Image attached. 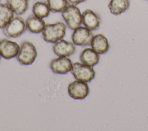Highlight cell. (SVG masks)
I'll list each match as a JSON object with an SVG mask.
<instances>
[{"label": "cell", "instance_id": "17", "mask_svg": "<svg viewBox=\"0 0 148 131\" xmlns=\"http://www.w3.org/2000/svg\"><path fill=\"white\" fill-rule=\"evenodd\" d=\"M14 17V13L7 3H0V28H3Z\"/></svg>", "mask_w": 148, "mask_h": 131}, {"label": "cell", "instance_id": "6", "mask_svg": "<svg viewBox=\"0 0 148 131\" xmlns=\"http://www.w3.org/2000/svg\"><path fill=\"white\" fill-rule=\"evenodd\" d=\"M93 36L91 31L80 25L73 30L71 38L75 45L86 46L91 44Z\"/></svg>", "mask_w": 148, "mask_h": 131}, {"label": "cell", "instance_id": "3", "mask_svg": "<svg viewBox=\"0 0 148 131\" xmlns=\"http://www.w3.org/2000/svg\"><path fill=\"white\" fill-rule=\"evenodd\" d=\"M61 16L66 25L72 30L80 27L82 24V13L76 6L68 5L61 12Z\"/></svg>", "mask_w": 148, "mask_h": 131}, {"label": "cell", "instance_id": "12", "mask_svg": "<svg viewBox=\"0 0 148 131\" xmlns=\"http://www.w3.org/2000/svg\"><path fill=\"white\" fill-rule=\"evenodd\" d=\"M91 48L99 54L106 53L109 48L108 39L102 34L94 35L91 42Z\"/></svg>", "mask_w": 148, "mask_h": 131}, {"label": "cell", "instance_id": "4", "mask_svg": "<svg viewBox=\"0 0 148 131\" xmlns=\"http://www.w3.org/2000/svg\"><path fill=\"white\" fill-rule=\"evenodd\" d=\"M37 51L35 46L28 41H24L20 46L17 59L23 65H31L35 60Z\"/></svg>", "mask_w": 148, "mask_h": 131}, {"label": "cell", "instance_id": "10", "mask_svg": "<svg viewBox=\"0 0 148 131\" xmlns=\"http://www.w3.org/2000/svg\"><path fill=\"white\" fill-rule=\"evenodd\" d=\"M54 53L58 57H68L76 51L75 44L63 39L54 43L53 46Z\"/></svg>", "mask_w": 148, "mask_h": 131}, {"label": "cell", "instance_id": "9", "mask_svg": "<svg viewBox=\"0 0 148 131\" xmlns=\"http://www.w3.org/2000/svg\"><path fill=\"white\" fill-rule=\"evenodd\" d=\"M72 61L68 57H58L53 59L50 63V68L56 74H64L71 72Z\"/></svg>", "mask_w": 148, "mask_h": 131}, {"label": "cell", "instance_id": "18", "mask_svg": "<svg viewBox=\"0 0 148 131\" xmlns=\"http://www.w3.org/2000/svg\"><path fill=\"white\" fill-rule=\"evenodd\" d=\"M32 12L35 16L44 18L49 16L50 10L46 2L38 1L34 3L32 8Z\"/></svg>", "mask_w": 148, "mask_h": 131}, {"label": "cell", "instance_id": "14", "mask_svg": "<svg viewBox=\"0 0 148 131\" xmlns=\"http://www.w3.org/2000/svg\"><path fill=\"white\" fill-rule=\"evenodd\" d=\"M80 60L82 63L93 67L98 63L99 54L92 48H86L80 53Z\"/></svg>", "mask_w": 148, "mask_h": 131}, {"label": "cell", "instance_id": "5", "mask_svg": "<svg viewBox=\"0 0 148 131\" xmlns=\"http://www.w3.org/2000/svg\"><path fill=\"white\" fill-rule=\"evenodd\" d=\"M71 72L76 80L86 83L90 82L95 75L92 67L77 62L72 63Z\"/></svg>", "mask_w": 148, "mask_h": 131}, {"label": "cell", "instance_id": "16", "mask_svg": "<svg viewBox=\"0 0 148 131\" xmlns=\"http://www.w3.org/2000/svg\"><path fill=\"white\" fill-rule=\"evenodd\" d=\"M6 3L17 15L24 14L28 8V0H6Z\"/></svg>", "mask_w": 148, "mask_h": 131}, {"label": "cell", "instance_id": "1", "mask_svg": "<svg viewBox=\"0 0 148 131\" xmlns=\"http://www.w3.org/2000/svg\"><path fill=\"white\" fill-rule=\"evenodd\" d=\"M66 28V25L61 21L46 24L42 32V38L46 42L54 43L64 37Z\"/></svg>", "mask_w": 148, "mask_h": 131}, {"label": "cell", "instance_id": "13", "mask_svg": "<svg viewBox=\"0 0 148 131\" xmlns=\"http://www.w3.org/2000/svg\"><path fill=\"white\" fill-rule=\"evenodd\" d=\"M26 28L33 33H42L46 24L43 18L38 17L34 14L30 15L25 21Z\"/></svg>", "mask_w": 148, "mask_h": 131}, {"label": "cell", "instance_id": "2", "mask_svg": "<svg viewBox=\"0 0 148 131\" xmlns=\"http://www.w3.org/2000/svg\"><path fill=\"white\" fill-rule=\"evenodd\" d=\"M27 29L25 21L24 19L16 16L2 28V32L8 38H17L20 36Z\"/></svg>", "mask_w": 148, "mask_h": 131}, {"label": "cell", "instance_id": "7", "mask_svg": "<svg viewBox=\"0 0 148 131\" xmlns=\"http://www.w3.org/2000/svg\"><path fill=\"white\" fill-rule=\"evenodd\" d=\"M89 87L86 82L75 80L68 86L69 96L74 99H83L89 93Z\"/></svg>", "mask_w": 148, "mask_h": 131}, {"label": "cell", "instance_id": "22", "mask_svg": "<svg viewBox=\"0 0 148 131\" xmlns=\"http://www.w3.org/2000/svg\"><path fill=\"white\" fill-rule=\"evenodd\" d=\"M0 1H1V0H0Z\"/></svg>", "mask_w": 148, "mask_h": 131}, {"label": "cell", "instance_id": "19", "mask_svg": "<svg viewBox=\"0 0 148 131\" xmlns=\"http://www.w3.org/2000/svg\"><path fill=\"white\" fill-rule=\"evenodd\" d=\"M50 12L61 13L68 5L66 0H46Z\"/></svg>", "mask_w": 148, "mask_h": 131}, {"label": "cell", "instance_id": "8", "mask_svg": "<svg viewBox=\"0 0 148 131\" xmlns=\"http://www.w3.org/2000/svg\"><path fill=\"white\" fill-rule=\"evenodd\" d=\"M20 50L19 44L6 39L0 40V55L1 57L9 59L17 57Z\"/></svg>", "mask_w": 148, "mask_h": 131}, {"label": "cell", "instance_id": "11", "mask_svg": "<svg viewBox=\"0 0 148 131\" xmlns=\"http://www.w3.org/2000/svg\"><path fill=\"white\" fill-rule=\"evenodd\" d=\"M82 21L83 25L92 31L98 29L101 18L92 10L86 9L82 13Z\"/></svg>", "mask_w": 148, "mask_h": 131}, {"label": "cell", "instance_id": "15", "mask_svg": "<svg viewBox=\"0 0 148 131\" xmlns=\"http://www.w3.org/2000/svg\"><path fill=\"white\" fill-rule=\"evenodd\" d=\"M130 7L129 0H110L108 8L113 15H120L125 12Z\"/></svg>", "mask_w": 148, "mask_h": 131}, {"label": "cell", "instance_id": "21", "mask_svg": "<svg viewBox=\"0 0 148 131\" xmlns=\"http://www.w3.org/2000/svg\"><path fill=\"white\" fill-rule=\"evenodd\" d=\"M1 55H0V59H1Z\"/></svg>", "mask_w": 148, "mask_h": 131}, {"label": "cell", "instance_id": "20", "mask_svg": "<svg viewBox=\"0 0 148 131\" xmlns=\"http://www.w3.org/2000/svg\"><path fill=\"white\" fill-rule=\"evenodd\" d=\"M66 1L68 5L77 6L78 4L85 2L86 0H66Z\"/></svg>", "mask_w": 148, "mask_h": 131}]
</instances>
